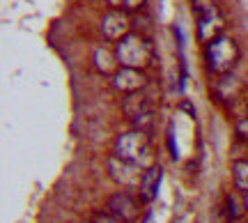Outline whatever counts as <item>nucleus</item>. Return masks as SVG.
<instances>
[{
  "instance_id": "f257e3e1",
  "label": "nucleus",
  "mask_w": 248,
  "mask_h": 223,
  "mask_svg": "<svg viewBox=\"0 0 248 223\" xmlns=\"http://www.w3.org/2000/svg\"><path fill=\"white\" fill-rule=\"evenodd\" d=\"M115 157H120L122 161H129L138 168L147 170L152 163V143H150V136L145 131H126V134L117 136L115 141Z\"/></svg>"
},
{
  "instance_id": "f03ea898",
  "label": "nucleus",
  "mask_w": 248,
  "mask_h": 223,
  "mask_svg": "<svg viewBox=\"0 0 248 223\" xmlns=\"http://www.w3.org/2000/svg\"><path fill=\"white\" fill-rule=\"evenodd\" d=\"M239 44L228 35H221L214 39L212 44L204 46V60H207V69L216 76H228L234 69V64L239 63Z\"/></svg>"
},
{
  "instance_id": "7ed1b4c3",
  "label": "nucleus",
  "mask_w": 248,
  "mask_h": 223,
  "mask_svg": "<svg viewBox=\"0 0 248 223\" xmlns=\"http://www.w3.org/2000/svg\"><path fill=\"white\" fill-rule=\"evenodd\" d=\"M115 58L120 67H129V69H145L150 67L154 60V48L142 35H126L122 42H117L115 46Z\"/></svg>"
},
{
  "instance_id": "20e7f679",
  "label": "nucleus",
  "mask_w": 248,
  "mask_h": 223,
  "mask_svg": "<svg viewBox=\"0 0 248 223\" xmlns=\"http://www.w3.org/2000/svg\"><path fill=\"white\" fill-rule=\"evenodd\" d=\"M193 14L198 23V39L204 46L225 32V16L214 5V0H193Z\"/></svg>"
},
{
  "instance_id": "39448f33",
  "label": "nucleus",
  "mask_w": 248,
  "mask_h": 223,
  "mask_svg": "<svg viewBox=\"0 0 248 223\" xmlns=\"http://www.w3.org/2000/svg\"><path fill=\"white\" fill-rule=\"evenodd\" d=\"M108 212L122 223H133L140 216V200L133 198L129 191H117L108 200Z\"/></svg>"
},
{
  "instance_id": "423d86ee",
  "label": "nucleus",
  "mask_w": 248,
  "mask_h": 223,
  "mask_svg": "<svg viewBox=\"0 0 248 223\" xmlns=\"http://www.w3.org/2000/svg\"><path fill=\"white\" fill-rule=\"evenodd\" d=\"M108 170H110V177L115 179L120 187L124 189H138L140 187V179H142V168H138V166H133V163H129V161H122L120 157H110V161H108Z\"/></svg>"
},
{
  "instance_id": "0eeeda50",
  "label": "nucleus",
  "mask_w": 248,
  "mask_h": 223,
  "mask_svg": "<svg viewBox=\"0 0 248 223\" xmlns=\"http://www.w3.org/2000/svg\"><path fill=\"white\" fill-rule=\"evenodd\" d=\"M101 32L108 42H122L126 35H131V18L122 9H113L101 18Z\"/></svg>"
},
{
  "instance_id": "6e6552de",
  "label": "nucleus",
  "mask_w": 248,
  "mask_h": 223,
  "mask_svg": "<svg viewBox=\"0 0 248 223\" xmlns=\"http://www.w3.org/2000/svg\"><path fill=\"white\" fill-rule=\"evenodd\" d=\"M113 85H115L117 92L122 95H136L140 92L145 85H147V79L140 69H129V67H120L115 74H113Z\"/></svg>"
},
{
  "instance_id": "1a4fd4ad",
  "label": "nucleus",
  "mask_w": 248,
  "mask_h": 223,
  "mask_svg": "<svg viewBox=\"0 0 248 223\" xmlns=\"http://www.w3.org/2000/svg\"><path fill=\"white\" fill-rule=\"evenodd\" d=\"M163 179V168L161 166H150L147 170H142V179L138 187V196L142 203H152L156 193H159V184Z\"/></svg>"
},
{
  "instance_id": "9d476101",
  "label": "nucleus",
  "mask_w": 248,
  "mask_h": 223,
  "mask_svg": "<svg viewBox=\"0 0 248 223\" xmlns=\"http://www.w3.org/2000/svg\"><path fill=\"white\" fill-rule=\"evenodd\" d=\"M232 177H234V187L248 193V161H234L232 163Z\"/></svg>"
},
{
  "instance_id": "9b49d317",
  "label": "nucleus",
  "mask_w": 248,
  "mask_h": 223,
  "mask_svg": "<svg viewBox=\"0 0 248 223\" xmlns=\"http://www.w3.org/2000/svg\"><path fill=\"white\" fill-rule=\"evenodd\" d=\"M142 5H145V0H124V2H122V12L131 14V12L142 9Z\"/></svg>"
},
{
  "instance_id": "f8f14e48",
  "label": "nucleus",
  "mask_w": 248,
  "mask_h": 223,
  "mask_svg": "<svg viewBox=\"0 0 248 223\" xmlns=\"http://www.w3.org/2000/svg\"><path fill=\"white\" fill-rule=\"evenodd\" d=\"M92 223H122V221H117L110 212H99V214L94 216V221H92Z\"/></svg>"
},
{
  "instance_id": "ddd939ff",
  "label": "nucleus",
  "mask_w": 248,
  "mask_h": 223,
  "mask_svg": "<svg viewBox=\"0 0 248 223\" xmlns=\"http://www.w3.org/2000/svg\"><path fill=\"white\" fill-rule=\"evenodd\" d=\"M237 134H239L241 138H246V141H248V117H244L239 125H237Z\"/></svg>"
},
{
  "instance_id": "4468645a",
  "label": "nucleus",
  "mask_w": 248,
  "mask_h": 223,
  "mask_svg": "<svg viewBox=\"0 0 248 223\" xmlns=\"http://www.w3.org/2000/svg\"><path fill=\"white\" fill-rule=\"evenodd\" d=\"M108 5H110V7H115V9H122V2L124 0H106Z\"/></svg>"
},
{
  "instance_id": "2eb2a0df",
  "label": "nucleus",
  "mask_w": 248,
  "mask_h": 223,
  "mask_svg": "<svg viewBox=\"0 0 248 223\" xmlns=\"http://www.w3.org/2000/svg\"><path fill=\"white\" fill-rule=\"evenodd\" d=\"M244 205H246V212H248V193H246V200H244Z\"/></svg>"
}]
</instances>
